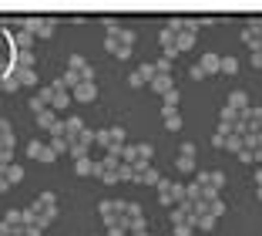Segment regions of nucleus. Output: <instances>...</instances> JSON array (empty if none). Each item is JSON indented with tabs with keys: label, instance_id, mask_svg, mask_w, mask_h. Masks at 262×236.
Masks as SVG:
<instances>
[{
	"label": "nucleus",
	"instance_id": "2f4dec72",
	"mask_svg": "<svg viewBox=\"0 0 262 236\" xmlns=\"http://www.w3.org/2000/svg\"><path fill=\"white\" fill-rule=\"evenodd\" d=\"M14 75H17L20 88H24V84H27V88H31V84H37V68H31V71H14Z\"/></svg>",
	"mask_w": 262,
	"mask_h": 236
},
{
	"label": "nucleus",
	"instance_id": "b1692460",
	"mask_svg": "<svg viewBox=\"0 0 262 236\" xmlns=\"http://www.w3.org/2000/svg\"><path fill=\"white\" fill-rule=\"evenodd\" d=\"M151 88H155L158 95H165V91L175 88V81H171V75H155V78H151Z\"/></svg>",
	"mask_w": 262,
	"mask_h": 236
},
{
	"label": "nucleus",
	"instance_id": "20e7f679",
	"mask_svg": "<svg viewBox=\"0 0 262 236\" xmlns=\"http://www.w3.org/2000/svg\"><path fill=\"white\" fill-rule=\"evenodd\" d=\"M71 101H98V84L94 81H81V84H74L71 88Z\"/></svg>",
	"mask_w": 262,
	"mask_h": 236
},
{
	"label": "nucleus",
	"instance_id": "680f3d73",
	"mask_svg": "<svg viewBox=\"0 0 262 236\" xmlns=\"http://www.w3.org/2000/svg\"><path fill=\"white\" fill-rule=\"evenodd\" d=\"M0 149H10V145H3V142H0Z\"/></svg>",
	"mask_w": 262,
	"mask_h": 236
},
{
	"label": "nucleus",
	"instance_id": "f03ea898",
	"mask_svg": "<svg viewBox=\"0 0 262 236\" xmlns=\"http://www.w3.org/2000/svg\"><path fill=\"white\" fill-rule=\"evenodd\" d=\"M121 209H125V202H121V199H104V202L98 206V213H101V219H104V226L121 223Z\"/></svg>",
	"mask_w": 262,
	"mask_h": 236
},
{
	"label": "nucleus",
	"instance_id": "6e6552de",
	"mask_svg": "<svg viewBox=\"0 0 262 236\" xmlns=\"http://www.w3.org/2000/svg\"><path fill=\"white\" fill-rule=\"evenodd\" d=\"M155 156V149H151V142H141V145H134V158H131V165L134 169H145Z\"/></svg>",
	"mask_w": 262,
	"mask_h": 236
},
{
	"label": "nucleus",
	"instance_id": "603ef678",
	"mask_svg": "<svg viewBox=\"0 0 262 236\" xmlns=\"http://www.w3.org/2000/svg\"><path fill=\"white\" fill-rule=\"evenodd\" d=\"M118 27H121V24H118V17H104V31H108V34H114Z\"/></svg>",
	"mask_w": 262,
	"mask_h": 236
},
{
	"label": "nucleus",
	"instance_id": "e433bc0d",
	"mask_svg": "<svg viewBox=\"0 0 262 236\" xmlns=\"http://www.w3.org/2000/svg\"><path fill=\"white\" fill-rule=\"evenodd\" d=\"M0 84H3L7 91H17V88H20V81H17L14 71H3V75H0Z\"/></svg>",
	"mask_w": 262,
	"mask_h": 236
},
{
	"label": "nucleus",
	"instance_id": "1a4fd4ad",
	"mask_svg": "<svg viewBox=\"0 0 262 236\" xmlns=\"http://www.w3.org/2000/svg\"><path fill=\"white\" fill-rule=\"evenodd\" d=\"M242 44L249 47V51H262V31L256 27V24H249L242 31Z\"/></svg>",
	"mask_w": 262,
	"mask_h": 236
},
{
	"label": "nucleus",
	"instance_id": "2eb2a0df",
	"mask_svg": "<svg viewBox=\"0 0 262 236\" xmlns=\"http://www.w3.org/2000/svg\"><path fill=\"white\" fill-rule=\"evenodd\" d=\"M222 149H225V152H232V156H239V152L245 149V135H239V132H229Z\"/></svg>",
	"mask_w": 262,
	"mask_h": 236
},
{
	"label": "nucleus",
	"instance_id": "4d7b16f0",
	"mask_svg": "<svg viewBox=\"0 0 262 236\" xmlns=\"http://www.w3.org/2000/svg\"><path fill=\"white\" fill-rule=\"evenodd\" d=\"M252 68H262V51H252Z\"/></svg>",
	"mask_w": 262,
	"mask_h": 236
},
{
	"label": "nucleus",
	"instance_id": "bf43d9fd",
	"mask_svg": "<svg viewBox=\"0 0 262 236\" xmlns=\"http://www.w3.org/2000/svg\"><path fill=\"white\" fill-rule=\"evenodd\" d=\"M128 236H148V230H145V233H128Z\"/></svg>",
	"mask_w": 262,
	"mask_h": 236
},
{
	"label": "nucleus",
	"instance_id": "338daca9",
	"mask_svg": "<svg viewBox=\"0 0 262 236\" xmlns=\"http://www.w3.org/2000/svg\"><path fill=\"white\" fill-rule=\"evenodd\" d=\"M259 169H262V162H259Z\"/></svg>",
	"mask_w": 262,
	"mask_h": 236
},
{
	"label": "nucleus",
	"instance_id": "69168bd1",
	"mask_svg": "<svg viewBox=\"0 0 262 236\" xmlns=\"http://www.w3.org/2000/svg\"><path fill=\"white\" fill-rule=\"evenodd\" d=\"M0 91H3V84H0Z\"/></svg>",
	"mask_w": 262,
	"mask_h": 236
},
{
	"label": "nucleus",
	"instance_id": "393cba45",
	"mask_svg": "<svg viewBox=\"0 0 262 236\" xmlns=\"http://www.w3.org/2000/svg\"><path fill=\"white\" fill-rule=\"evenodd\" d=\"M219 54H202V61H198V68L205 71V75H219Z\"/></svg>",
	"mask_w": 262,
	"mask_h": 236
},
{
	"label": "nucleus",
	"instance_id": "13d9d810",
	"mask_svg": "<svg viewBox=\"0 0 262 236\" xmlns=\"http://www.w3.org/2000/svg\"><path fill=\"white\" fill-rule=\"evenodd\" d=\"M256 182H259V186H262V169H259V172H256Z\"/></svg>",
	"mask_w": 262,
	"mask_h": 236
},
{
	"label": "nucleus",
	"instance_id": "a19ab883",
	"mask_svg": "<svg viewBox=\"0 0 262 236\" xmlns=\"http://www.w3.org/2000/svg\"><path fill=\"white\" fill-rule=\"evenodd\" d=\"M37 27H40V17H24V34H31V38H37Z\"/></svg>",
	"mask_w": 262,
	"mask_h": 236
},
{
	"label": "nucleus",
	"instance_id": "f704fd0d",
	"mask_svg": "<svg viewBox=\"0 0 262 236\" xmlns=\"http://www.w3.org/2000/svg\"><path fill=\"white\" fill-rule=\"evenodd\" d=\"M14 44H17V51H31V47H34V38L24 34V31H17V34H14Z\"/></svg>",
	"mask_w": 262,
	"mask_h": 236
},
{
	"label": "nucleus",
	"instance_id": "0e129e2a",
	"mask_svg": "<svg viewBox=\"0 0 262 236\" xmlns=\"http://www.w3.org/2000/svg\"><path fill=\"white\" fill-rule=\"evenodd\" d=\"M0 236H7V233H3V230H0Z\"/></svg>",
	"mask_w": 262,
	"mask_h": 236
},
{
	"label": "nucleus",
	"instance_id": "423d86ee",
	"mask_svg": "<svg viewBox=\"0 0 262 236\" xmlns=\"http://www.w3.org/2000/svg\"><path fill=\"white\" fill-rule=\"evenodd\" d=\"M151 78H155V68H151V64H141V68H134L128 75V84L131 88H141V84H151Z\"/></svg>",
	"mask_w": 262,
	"mask_h": 236
},
{
	"label": "nucleus",
	"instance_id": "f257e3e1",
	"mask_svg": "<svg viewBox=\"0 0 262 236\" xmlns=\"http://www.w3.org/2000/svg\"><path fill=\"white\" fill-rule=\"evenodd\" d=\"M185 199V186L182 182H171V179H158V202L171 209V206H178Z\"/></svg>",
	"mask_w": 262,
	"mask_h": 236
},
{
	"label": "nucleus",
	"instance_id": "473e14b6",
	"mask_svg": "<svg viewBox=\"0 0 262 236\" xmlns=\"http://www.w3.org/2000/svg\"><path fill=\"white\" fill-rule=\"evenodd\" d=\"M57 84H61V88H64V91H71V88H74V84H81V78H77L74 71H64V75H61V78H57Z\"/></svg>",
	"mask_w": 262,
	"mask_h": 236
},
{
	"label": "nucleus",
	"instance_id": "bb28decb",
	"mask_svg": "<svg viewBox=\"0 0 262 236\" xmlns=\"http://www.w3.org/2000/svg\"><path fill=\"white\" fill-rule=\"evenodd\" d=\"M47 149H51L54 156H64V152L71 149V142H67V138H61V135H51V142H47Z\"/></svg>",
	"mask_w": 262,
	"mask_h": 236
},
{
	"label": "nucleus",
	"instance_id": "ea45409f",
	"mask_svg": "<svg viewBox=\"0 0 262 236\" xmlns=\"http://www.w3.org/2000/svg\"><path fill=\"white\" fill-rule=\"evenodd\" d=\"M34 202H37L40 209H54V206H57V196H54V193H40Z\"/></svg>",
	"mask_w": 262,
	"mask_h": 236
},
{
	"label": "nucleus",
	"instance_id": "864d4df0",
	"mask_svg": "<svg viewBox=\"0 0 262 236\" xmlns=\"http://www.w3.org/2000/svg\"><path fill=\"white\" fill-rule=\"evenodd\" d=\"M108 236H128V230L121 223H114V226H108Z\"/></svg>",
	"mask_w": 262,
	"mask_h": 236
},
{
	"label": "nucleus",
	"instance_id": "39448f33",
	"mask_svg": "<svg viewBox=\"0 0 262 236\" xmlns=\"http://www.w3.org/2000/svg\"><path fill=\"white\" fill-rule=\"evenodd\" d=\"M20 226H24V216H20V209H7V213H3V219H0V230H3L7 236H14Z\"/></svg>",
	"mask_w": 262,
	"mask_h": 236
},
{
	"label": "nucleus",
	"instance_id": "49530a36",
	"mask_svg": "<svg viewBox=\"0 0 262 236\" xmlns=\"http://www.w3.org/2000/svg\"><path fill=\"white\" fill-rule=\"evenodd\" d=\"M178 169H182V172H192V169H195V158L192 156H178Z\"/></svg>",
	"mask_w": 262,
	"mask_h": 236
},
{
	"label": "nucleus",
	"instance_id": "9b49d317",
	"mask_svg": "<svg viewBox=\"0 0 262 236\" xmlns=\"http://www.w3.org/2000/svg\"><path fill=\"white\" fill-rule=\"evenodd\" d=\"M242 121V112H235V108H229V105H222L219 108V125H229V128H235Z\"/></svg>",
	"mask_w": 262,
	"mask_h": 236
},
{
	"label": "nucleus",
	"instance_id": "0eeeda50",
	"mask_svg": "<svg viewBox=\"0 0 262 236\" xmlns=\"http://www.w3.org/2000/svg\"><path fill=\"white\" fill-rule=\"evenodd\" d=\"M27 156L31 158H37V162H54V152H51V149H47V145H44V142H34V138H31V142H27Z\"/></svg>",
	"mask_w": 262,
	"mask_h": 236
},
{
	"label": "nucleus",
	"instance_id": "3c124183",
	"mask_svg": "<svg viewBox=\"0 0 262 236\" xmlns=\"http://www.w3.org/2000/svg\"><path fill=\"white\" fill-rule=\"evenodd\" d=\"M14 162V149H0V165H10Z\"/></svg>",
	"mask_w": 262,
	"mask_h": 236
},
{
	"label": "nucleus",
	"instance_id": "774afa93",
	"mask_svg": "<svg viewBox=\"0 0 262 236\" xmlns=\"http://www.w3.org/2000/svg\"><path fill=\"white\" fill-rule=\"evenodd\" d=\"M148 236H155V233H148Z\"/></svg>",
	"mask_w": 262,
	"mask_h": 236
},
{
	"label": "nucleus",
	"instance_id": "4c0bfd02",
	"mask_svg": "<svg viewBox=\"0 0 262 236\" xmlns=\"http://www.w3.org/2000/svg\"><path fill=\"white\" fill-rule=\"evenodd\" d=\"M91 169H94V162L88 156H84V158H74V172H77V176H91Z\"/></svg>",
	"mask_w": 262,
	"mask_h": 236
},
{
	"label": "nucleus",
	"instance_id": "5fc2aeb1",
	"mask_svg": "<svg viewBox=\"0 0 262 236\" xmlns=\"http://www.w3.org/2000/svg\"><path fill=\"white\" fill-rule=\"evenodd\" d=\"M178 152H182V156H192V158H195V142H182V149H178Z\"/></svg>",
	"mask_w": 262,
	"mask_h": 236
},
{
	"label": "nucleus",
	"instance_id": "4be33fe9",
	"mask_svg": "<svg viewBox=\"0 0 262 236\" xmlns=\"http://www.w3.org/2000/svg\"><path fill=\"white\" fill-rule=\"evenodd\" d=\"M162 121H165V128H168V132H178V128H182V115H178V112H171V108H162Z\"/></svg>",
	"mask_w": 262,
	"mask_h": 236
},
{
	"label": "nucleus",
	"instance_id": "052dcab7",
	"mask_svg": "<svg viewBox=\"0 0 262 236\" xmlns=\"http://www.w3.org/2000/svg\"><path fill=\"white\" fill-rule=\"evenodd\" d=\"M256 196H259V199H262V186H259V189H256Z\"/></svg>",
	"mask_w": 262,
	"mask_h": 236
},
{
	"label": "nucleus",
	"instance_id": "c85d7f7f",
	"mask_svg": "<svg viewBox=\"0 0 262 236\" xmlns=\"http://www.w3.org/2000/svg\"><path fill=\"white\" fill-rule=\"evenodd\" d=\"M134 176H138V169H134L131 162H121V165H118V182H134Z\"/></svg>",
	"mask_w": 262,
	"mask_h": 236
},
{
	"label": "nucleus",
	"instance_id": "c9c22d12",
	"mask_svg": "<svg viewBox=\"0 0 262 236\" xmlns=\"http://www.w3.org/2000/svg\"><path fill=\"white\" fill-rule=\"evenodd\" d=\"M192 44H195V34H188V31H182V34H175V47H178V51H188Z\"/></svg>",
	"mask_w": 262,
	"mask_h": 236
},
{
	"label": "nucleus",
	"instance_id": "58836bf2",
	"mask_svg": "<svg viewBox=\"0 0 262 236\" xmlns=\"http://www.w3.org/2000/svg\"><path fill=\"white\" fill-rule=\"evenodd\" d=\"M239 71V61L235 58H222L219 61V75H235Z\"/></svg>",
	"mask_w": 262,
	"mask_h": 236
},
{
	"label": "nucleus",
	"instance_id": "a18cd8bd",
	"mask_svg": "<svg viewBox=\"0 0 262 236\" xmlns=\"http://www.w3.org/2000/svg\"><path fill=\"white\" fill-rule=\"evenodd\" d=\"M168 31H171V34H182V31H185V17H171L168 20Z\"/></svg>",
	"mask_w": 262,
	"mask_h": 236
},
{
	"label": "nucleus",
	"instance_id": "72a5a7b5",
	"mask_svg": "<svg viewBox=\"0 0 262 236\" xmlns=\"http://www.w3.org/2000/svg\"><path fill=\"white\" fill-rule=\"evenodd\" d=\"M162 98H165V105H162V108H171V112H178V101H182V95H178V88H171V91H165Z\"/></svg>",
	"mask_w": 262,
	"mask_h": 236
},
{
	"label": "nucleus",
	"instance_id": "7c9ffc66",
	"mask_svg": "<svg viewBox=\"0 0 262 236\" xmlns=\"http://www.w3.org/2000/svg\"><path fill=\"white\" fill-rule=\"evenodd\" d=\"M57 31V20L54 17H40V27H37V38H51Z\"/></svg>",
	"mask_w": 262,
	"mask_h": 236
},
{
	"label": "nucleus",
	"instance_id": "f8f14e48",
	"mask_svg": "<svg viewBox=\"0 0 262 236\" xmlns=\"http://www.w3.org/2000/svg\"><path fill=\"white\" fill-rule=\"evenodd\" d=\"M158 169H151V165H145V169H138V176H134V186H158Z\"/></svg>",
	"mask_w": 262,
	"mask_h": 236
},
{
	"label": "nucleus",
	"instance_id": "4468645a",
	"mask_svg": "<svg viewBox=\"0 0 262 236\" xmlns=\"http://www.w3.org/2000/svg\"><path fill=\"white\" fill-rule=\"evenodd\" d=\"M81 132H84V121H81V118H67V121H64V128H61V135L67 138V142H74Z\"/></svg>",
	"mask_w": 262,
	"mask_h": 236
},
{
	"label": "nucleus",
	"instance_id": "e2e57ef3",
	"mask_svg": "<svg viewBox=\"0 0 262 236\" xmlns=\"http://www.w3.org/2000/svg\"><path fill=\"white\" fill-rule=\"evenodd\" d=\"M0 179H3V165H0Z\"/></svg>",
	"mask_w": 262,
	"mask_h": 236
},
{
	"label": "nucleus",
	"instance_id": "6e6d98bb",
	"mask_svg": "<svg viewBox=\"0 0 262 236\" xmlns=\"http://www.w3.org/2000/svg\"><path fill=\"white\" fill-rule=\"evenodd\" d=\"M195 186H202V189H205V186H208V172H198V176H195Z\"/></svg>",
	"mask_w": 262,
	"mask_h": 236
},
{
	"label": "nucleus",
	"instance_id": "c756f323",
	"mask_svg": "<svg viewBox=\"0 0 262 236\" xmlns=\"http://www.w3.org/2000/svg\"><path fill=\"white\" fill-rule=\"evenodd\" d=\"M225 182H229V179H225V172H219V169H215V172H208V189H212V193L225 189Z\"/></svg>",
	"mask_w": 262,
	"mask_h": 236
},
{
	"label": "nucleus",
	"instance_id": "37998d69",
	"mask_svg": "<svg viewBox=\"0 0 262 236\" xmlns=\"http://www.w3.org/2000/svg\"><path fill=\"white\" fill-rule=\"evenodd\" d=\"M151 68H155V75H171V61L168 58H158Z\"/></svg>",
	"mask_w": 262,
	"mask_h": 236
},
{
	"label": "nucleus",
	"instance_id": "de8ad7c7",
	"mask_svg": "<svg viewBox=\"0 0 262 236\" xmlns=\"http://www.w3.org/2000/svg\"><path fill=\"white\" fill-rule=\"evenodd\" d=\"M195 233V223H178L175 226V236H192Z\"/></svg>",
	"mask_w": 262,
	"mask_h": 236
},
{
	"label": "nucleus",
	"instance_id": "5701e85b",
	"mask_svg": "<svg viewBox=\"0 0 262 236\" xmlns=\"http://www.w3.org/2000/svg\"><path fill=\"white\" fill-rule=\"evenodd\" d=\"M34 118H37V125H40V128H47V132L54 128L57 121H61V118H57V112H54V108H44V112H40V115H34Z\"/></svg>",
	"mask_w": 262,
	"mask_h": 236
},
{
	"label": "nucleus",
	"instance_id": "dca6fc26",
	"mask_svg": "<svg viewBox=\"0 0 262 236\" xmlns=\"http://www.w3.org/2000/svg\"><path fill=\"white\" fill-rule=\"evenodd\" d=\"M108 38H114L118 44H121V47H134V40H138V34H134V31H128V27H118L114 34H108Z\"/></svg>",
	"mask_w": 262,
	"mask_h": 236
},
{
	"label": "nucleus",
	"instance_id": "7ed1b4c3",
	"mask_svg": "<svg viewBox=\"0 0 262 236\" xmlns=\"http://www.w3.org/2000/svg\"><path fill=\"white\" fill-rule=\"evenodd\" d=\"M67 71H74L81 81H94V68L81 58V54H71V58H67Z\"/></svg>",
	"mask_w": 262,
	"mask_h": 236
},
{
	"label": "nucleus",
	"instance_id": "6ab92c4d",
	"mask_svg": "<svg viewBox=\"0 0 262 236\" xmlns=\"http://www.w3.org/2000/svg\"><path fill=\"white\" fill-rule=\"evenodd\" d=\"M3 179H7V186H17L20 179H24V165H17V162L3 165Z\"/></svg>",
	"mask_w": 262,
	"mask_h": 236
},
{
	"label": "nucleus",
	"instance_id": "09e8293b",
	"mask_svg": "<svg viewBox=\"0 0 262 236\" xmlns=\"http://www.w3.org/2000/svg\"><path fill=\"white\" fill-rule=\"evenodd\" d=\"M44 108H47V105H44V101H37V98H31V101H27V112H31V115H40Z\"/></svg>",
	"mask_w": 262,
	"mask_h": 236
},
{
	"label": "nucleus",
	"instance_id": "79ce46f5",
	"mask_svg": "<svg viewBox=\"0 0 262 236\" xmlns=\"http://www.w3.org/2000/svg\"><path fill=\"white\" fill-rule=\"evenodd\" d=\"M108 132H111V149H114V145L121 149V145H125V128H121V125H111Z\"/></svg>",
	"mask_w": 262,
	"mask_h": 236
},
{
	"label": "nucleus",
	"instance_id": "f3484780",
	"mask_svg": "<svg viewBox=\"0 0 262 236\" xmlns=\"http://www.w3.org/2000/svg\"><path fill=\"white\" fill-rule=\"evenodd\" d=\"M104 51H108L111 58H118V61H125V58L131 54V47H121V44H118L114 38H104Z\"/></svg>",
	"mask_w": 262,
	"mask_h": 236
},
{
	"label": "nucleus",
	"instance_id": "a878e982",
	"mask_svg": "<svg viewBox=\"0 0 262 236\" xmlns=\"http://www.w3.org/2000/svg\"><path fill=\"white\" fill-rule=\"evenodd\" d=\"M192 223H195V230H202V233H212L219 219H215V216H208V213H198V216L192 219Z\"/></svg>",
	"mask_w": 262,
	"mask_h": 236
},
{
	"label": "nucleus",
	"instance_id": "a211bd4d",
	"mask_svg": "<svg viewBox=\"0 0 262 236\" xmlns=\"http://www.w3.org/2000/svg\"><path fill=\"white\" fill-rule=\"evenodd\" d=\"M225 105L235 108V112H245V108H249V91H232V95L225 98Z\"/></svg>",
	"mask_w": 262,
	"mask_h": 236
},
{
	"label": "nucleus",
	"instance_id": "cd10ccee",
	"mask_svg": "<svg viewBox=\"0 0 262 236\" xmlns=\"http://www.w3.org/2000/svg\"><path fill=\"white\" fill-rule=\"evenodd\" d=\"M205 213H208V216H215V219H219V216H225V202H222L219 196H212V199L205 202Z\"/></svg>",
	"mask_w": 262,
	"mask_h": 236
},
{
	"label": "nucleus",
	"instance_id": "9d476101",
	"mask_svg": "<svg viewBox=\"0 0 262 236\" xmlns=\"http://www.w3.org/2000/svg\"><path fill=\"white\" fill-rule=\"evenodd\" d=\"M51 91H54V98H51V108H54V112H64V108L71 105V91H64L57 81L51 84Z\"/></svg>",
	"mask_w": 262,
	"mask_h": 236
},
{
	"label": "nucleus",
	"instance_id": "ddd939ff",
	"mask_svg": "<svg viewBox=\"0 0 262 236\" xmlns=\"http://www.w3.org/2000/svg\"><path fill=\"white\" fill-rule=\"evenodd\" d=\"M158 44H162V51H165V58H175V54H178V47H175V34H171L168 27H165V31H162V34H158Z\"/></svg>",
	"mask_w": 262,
	"mask_h": 236
},
{
	"label": "nucleus",
	"instance_id": "c03bdc74",
	"mask_svg": "<svg viewBox=\"0 0 262 236\" xmlns=\"http://www.w3.org/2000/svg\"><path fill=\"white\" fill-rule=\"evenodd\" d=\"M34 98H37V101H44V105L51 108V98H54V91H51V84H47V88H40V91L34 95Z\"/></svg>",
	"mask_w": 262,
	"mask_h": 236
},
{
	"label": "nucleus",
	"instance_id": "8fccbe9b",
	"mask_svg": "<svg viewBox=\"0 0 262 236\" xmlns=\"http://www.w3.org/2000/svg\"><path fill=\"white\" fill-rule=\"evenodd\" d=\"M188 78H192V81H202V78H208V75L198 68V64H192V68H188Z\"/></svg>",
	"mask_w": 262,
	"mask_h": 236
},
{
	"label": "nucleus",
	"instance_id": "aec40b11",
	"mask_svg": "<svg viewBox=\"0 0 262 236\" xmlns=\"http://www.w3.org/2000/svg\"><path fill=\"white\" fill-rule=\"evenodd\" d=\"M31 68H37L34 51H17V68H14V71H31Z\"/></svg>",
	"mask_w": 262,
	"mask_h": 236
},
{
	"label": "nucleus",
	"instance_id": "412c9836",
	"mask_svg": "<svg viewBox=\"0 0 262 236\" xmlns=\"http://www.w3.org/2000/svg\"><path fill=\"white\" fill-rule=\"evenodd\" d=\"M0 142H3V145H10V149L17 145V135H14V125H10L7 118H0Z\"/></svg>",
	"mask_w": 262,
	"mask_h": 236
}]
</instances>
